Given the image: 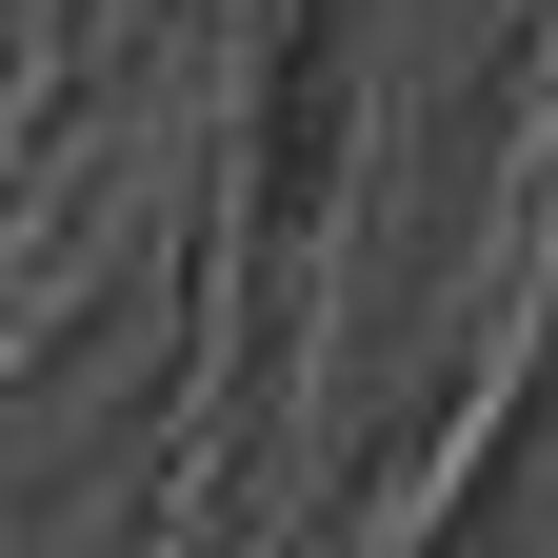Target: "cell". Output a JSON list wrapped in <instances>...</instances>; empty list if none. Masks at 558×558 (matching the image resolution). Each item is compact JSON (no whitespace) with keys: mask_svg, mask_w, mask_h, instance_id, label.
<instances>
[{"mask_svg":"<svg viewBox=\"0 0 558 558\" xmlns=\"http://www.w3.org/2000/svg\"><path fill=\"white\" fill-rule=\"evenodd\" d=\"M339 100H360V0H279V120H259V199L279 220L339 180Z\"/></svg>","mask_w":558,"mask_h":558,"instance_id":"obj_1","label":"cell"}]
</instances>
